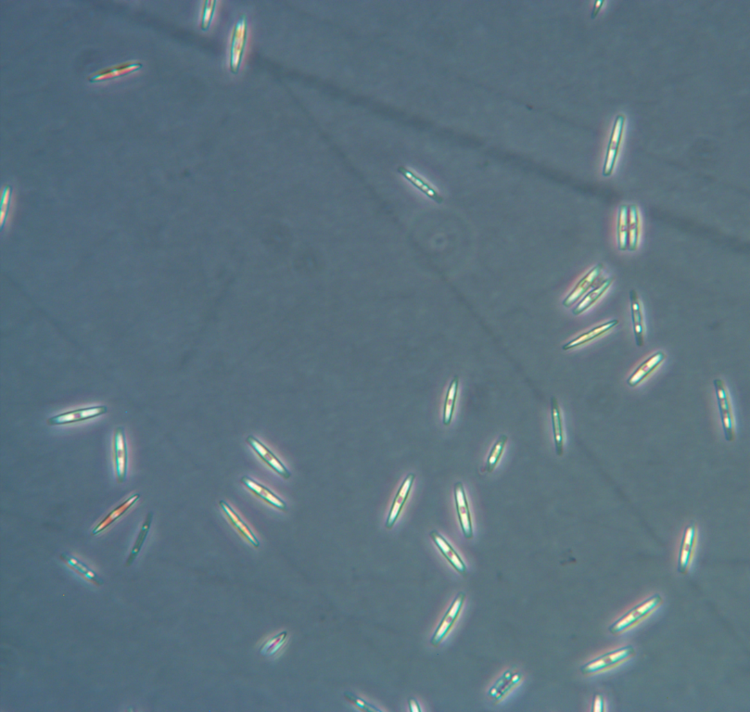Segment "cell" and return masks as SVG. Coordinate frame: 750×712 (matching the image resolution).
<instances>
[{"label":"cell","mask_w":750,"mask_h":712,"mask_svg":"<svg viewBox=\"0 0 750 712\" xmlns=\"http://www.w3.org/2000/svg\"><path fill=\"white\" fill-rule=\"evenodd\" d=\"M663 603L662 596L658 594L648 597L615 621L609 627V632L614 635L625 632L650 616Z\"/></svg>","instance_id":"obj_1"},{"label":"cell","mask_w":750,"mask_h":712,"mask_svg":"<svg viewBox=\"0 0 750 712\" xmlns=\"http://www.w3.org/2000/svg\"><path fill=\"white\" fill-rule=\"evenodd\" d=\"M636 655L634 648L627 645L609 651L589 661L580 668L583 675H593L626 662Z\"/></svg>","instance_id":"obj_2"},{"label":"cell","mask_w":750,"mask_h":712,"mask_svg":"<svg viewBox=\"0 0 750 712\" xmlns=\"http://www.w3.org/2000/svg\"><path fill=\"white\" fill-rule=\"evenodd\" d=\"M714 386L724 438L733 442L736 438L735 420L729 389L722 379L715 380Z\"/></svg>","instance_id":"obj_3"},{"label":"cell","mask_w":750,"mask_h":712,"mask_svg":"<svg viewBox=\"0 0 750 712\" xmlns=\"http://www.w3.org/2000/svg\"><path fill=\"white\" fill-rule=\"evenodd\" d=\"M248 33L247 17L241 15L234 25L230 47V69L236 74L242 63Z\"/></svg>","instance_id":"obj_4"},{"label":"cell","mask_w":750,"mask_h":712,"mask_svg":"<svg viewBox=\"0 0 750 712\" xmlns=\"http://www.w3.org/2000/svg\"><path fill=\"white\" fill-rule=\"evenodd\" d=\"M112 448L116 481L118 484H123L126 479L129 468L128 444L123 427H118L114 431Z\"/></svg>","instance_id":"obj_5"},{"label":"cell","mask_w":750,"mask_h":712,"mask_svg":"<svg viewBox=\"0 0 750 712\" xmlns=\"http://www.w3.org/2000/svg\"><path fill=\"white\" fill-rule=\"evenodd\" d=\"M466 600L465 593L461 591L456 596L454 600L442 618L440 624L431 639L430 643L434 647H438L453 628L458 619Z\"/></svg>","instance_id":"obj_6"},{"label":"cell","mask_w":750,"mask_h":712,"mask_svg":"<svg viewBox=\"0 0 750 712\" xmlns=\"http://www.w3.org/2000/svg\"><path fill=\"white\" fill-rule=\"evenodd\" d=\"M108 412L106 405H96L75 409L50 417L46 423L48 426H62L91 420Z\"/></svg>","instance_id":"obj_7"},{"label":"cell","mask_w":750,"mask_h":712,"mask_svg":"<svg viewBox=\"0 0 750 712\" xmlns=\"http://www.w3.org/2000/svg\"><path fill=\"white\" fill-rule=\"evenodd\" d=\"M625 122L626 118L624 114H618L614 121L611 135H610L609 137L603 167L602 173L605 177H609L614 171L623 135H624Z\"/></svg>","instance_id":"obj_8"},{"label":"cell","mask_w":750,"mask_h":712,"mask_svg":"<svg viewBox=\"0 0 750 712\" xmlns=\"http://www.w3.org/2000/svg\"><path fill=\"white\" fill-rule=\"evenodd\" d=\"M698 540V529L694 524L684 529L678 558V571L682 575L688 573L695 556Z\"/></svg>","instance_id":"obj_9"},{"label":"cell","mask_w":750,"mask_h":712,"mask_svg":"<svg viewBox=\"0 0 750 712\" xmlns=\"http://www.w3.org/2000/svg\"><path fill=\"white\" fill-rule=\"evenodd\" d=\"M454 500L457 516L463 533L467 540L474 538V527L472 513H470L467 494L462 482H456L454 486Z\"/></svg>","instance_id":"obj_10"},{"label":"cell","mask_w":750,"mask_h":712,"mask_svg":"<svg viewBox=\"0 0 750 712\" xmlns=\"http://www.w3.org/2000/svg\"><path fill=\"white\" fill-rule=\"evenodd\" d=\"M247 443L253 452L258 454L260 459L274 470L276 474L285 479H289L291 477L292 474L289 470L283 461L258 438L250 435L247 438Z\"/></svg>","instance_id":"obj_11"},{"label":"cell","mask_w":750,"mask_h":712,"mask_svg":"<svg viewBox=\"0 0 750 712\" xmlns=\"http://www.w3.org/2000/svg\"><path fill=\"white\" fill-rule=\"evenodd\" d=\"M603 269V264H597L584 275L564 300V306L569 308L586 295L592 289L596 281H598Z\"/></svg>","instance_id":"obj_12"},{"label":"cell","mask_w":750,"mask_h":712,"mask_svg":"<svg viewBox=\"0 0 750 712\" xmlns=\"http://www.w3.org/2000/svg\"><path fill=\"white\" fill-rule=\"evenodd\" d=\"M240 482L258 499L278 510L283 512L287 510L286 502L268 487L265 486L249 476H244L240 479Z\"/></svg>","instance_id":"obj_13"},{"label":"cell","mask_w":750,"mask_h":712,"mask_svg":"<svg viewBox=\"0 0 750 712\" xmlns=\"http://www.w3.org/2000/svg\"><path fill=\"white\" fill-rule=\"evenodd\" d=\"M143 67L139 61H128L120 64L100 69L89 75L87 80L91 82H101L121 78L137 71Z\"/></svg>","instance_id":"obj_14"},{"label":"cell","mask_w":750,"mask_h":712,"mask_svg":"<svg viewBox=\"0 0 750 712\" xmlns=\"http://www.w3.org/2000/svg\"><path fill=\"white\" fill-rule=\"evenodd\" d=\"M429 536L448 562L463 576L467 574V567L461 555L456 552L449 541L437 531H432Z\"/></svg>","instance_id":"obj_15"},{"label":"cell","mask_w":750,"mask_h":712,"mask_svg":"<svg viewBox=\"0 0 750 712\" xmlns=\"http://www.w3.org/2000/svg\"><path fill=\"white\" fill-rule=\"evenodd\" d=\"M630 307L633 332L638 347L645 345V322L642 303L638 292L632 290L630 292Z\"/></svg>","instance_id":"obj_16"},{"label":"cell","mask_w":750,"mask_h":712,"mask_svg":"<svg viewBox=\"0 0 750 712\" xmlns=\"http://www.w3.org/2000/svg\"><path fill=\"white\" fill-rule=\"evenodd\" d=\"M222 512L224 513L231 525L238 531L254 549H258L260 542L256 534L251 530L249 526L241 517L234 508L226 501L221 500L219 503Z\"/></svg>","instance_id":"obj_17"},{"label":"cell","mask_w":750,"mask_h":712,"mask_svg":"<svg viewBox=\"0 0 750 712\" xmlns=\"http://www.w3.org/2000/svg\"><path fill=\"white\" fill-rule=\"evenodd\" d=\"M415 479L416 475L411 473L407 476L403 481L402 484L396 495V497L393 501L387 517L386 526L388 529L393 528V526L395 525L400 513L403 510L404 506L409 499Z\"/></svg>","instance_id":"obj_18"},{"label":"cell","mask_w":750,"mask_h":712,"mask_svg":"<svg viewBox=\"0 0 750 712\" xmlns=\"http://www.w3.org/2000/svg\"><path fill=\"white\" fill-rule=\"evenodd\" d=\"M666 359L663 351H658L643 362L628 378L627 383L630 387H636L650 376Z\"/></svg>","instance_id":"obj_19"},{"label":"cell","mask_w":750,"mask_h":712,"mask_svg":"<svg viewBox=\"0 0 750 712\" xmlns=\"http://www.w3.org/2000/svg\"><path fill=\"white\" fill-rule=\"evenodd\" d=\"M141 497V495L139 493L133 494L118 506L114 508L111 512L95 526L91 531V536H98V534L109 528L114 523H116L118 519L128 513Z\"/></svg>","instance_id":"obj_20"},{"label":"cell","mask_w":750,"mask_h":712,"mask_svg":"<svg viewBox=\"0 0 750 712\" xmlns=\"http://www.w3.org/2000/svg\"><path fill=\"white\" fill-rule=\"evenodd\" d=\"M619 321L615 319L595 326L594 328L588 330V332H584L567 342L566 344L563 346V350L565 351H568L572 349L579 348L583 345H586L587 344V343L605 335L606 333L609 332V330H611L615 327H616Z\"/></svg>","instance_id":"obj_21"},{"label":"cell","mask_w":750,"mask_h":712,"mask_svg":"<svg viewBox=\"0 0 750 712\" xmlns=\"http://www.w3.org/2000/svg\"><path fill=\"white\" fill-rule=\"evenodd\" d=\"M614 281V277L605 278V281L598 285H596L593 289L590 290L587 294L580 300L575 308L572 310V314L578 316L589 310L602 298L609 287L612 285Z\"/></svg>","instance_id":"obj_22"},{"label":"cell","mask_w":750,"mask_h":712,"mask_svg":"<svg viewBox=\"0 0 750 712\" xmlns=\"http://www.w3.org/2000/svg\"><path fill=\"white\" fill-rule=\"evenodd\" d=\"M60 558L70 569H73L84 580L95 584L97 587L103 585V579L81 559L68 553H62Z\"/></svg>","instance_id":"obj_23"},{"label":"cell","mask_w":750,"mask_h":712,"mask_svg":"<svg viewBox=\"0 0 750 712\" xmlns=\"http://www.w3.org/2000/svg\"><path fill=\"white\" fill-rule=\"evenodd\" d=\"M551 418L555 451L559 456L564 452V434L560 405L555 398H551Z\"/></svg>","instance_id":"obj_24"},{"label":"cell","mask_w":750,"mask_h":712,"mask_svg":"<svg viewBox=\"0 0 750 712\" xmlns=\"http://www.w3.org/2000/svg\"><path fill=\"white\" fill-rule=\"evenodd\" d=\"M628 250L634 251L639 247L641 235V217L637 205L628 206Z\"/></svg>","instance_id":"obj_25"},{"label":"cell","mask_w":750,"mask_h":712,"mask_svg":"<svg viewBox=\"0 0 750 712\" xmlns=\"http://www.w3.org/2000/svg\"><path fill=\"white\" fill-rule=\"evenodd\" d=\"M460 385L459 376L455 375L449 386L443 405V423L449 426L454 417Z\"/></svg>","instance_id":"obj_26"},{"label":"cell","mask_w":750,"mask_h":712,"mask_svg":"<svg viewBox=\"0 0 750 712\" xmlns=\"http://www.w3.org/2000/svg\"><path fill=\"white\" fill-rule=\"evenodd\" d=\"M398 172L406 178L410 183L414 185L418 189L420 190L426 196L436 202L440 203L443 201V197L437 192V190L430 186L425 181L422 179L420 177H418L413 172L404 168H400Z\"/></svg>","instance_id":"obj_27"},{"label":"cell","mask_w":750,"mask_h":712,"mask_svg":"<svg viewBox=\"0 0 750 712\" xmlns=\"http://www.w3.org/2000/svg\"><path fill=\"white\" fill-rule=\"evenodd\" d=\"M522 679V677L519 673H513L510 672H506L504 675L501 678L497 684H494L491 689L490 695L495 699V700H501L503 697H505L506 694L510 692L512 689L515 688L516 685Z\"/></svg>","instance_id":"obj_28"},{"label":"cell","mask_w":750,"mask_h":712,"mask_svg":"<svg viewBox=\"0 0 750 712\" xmlns=\"http://www.w3.org/2000/svg\"><path fill=\"white\" fill-rule=\"evenodd\" d=\"M628 205L619 207L617 220V243L620 251L628 250Z\"/></svg>","instance_id":"obj_29"},{"label":"cell","mask_w":750,"mask_h":712,"mask_svg":"<svg viewBox=\"0 0 750 712\" xmlns=\"http://www.w3.org/2000/svg\"><path fill=\"white\" fill-rule=\"evenodd\" d=\"M152 518H154V513H152V512H149L145 517L144 523L141 528V531H139L130 555L128 559H127L125 564L127 567H130L132 565V564L135 562L139 553H141L143 544L148 537L152 522Z\"/></svg>","instance_id":"obj_30"},{"label":"cell","mask_w":750,"mask_h":712,"mask_svg":"<svg viewBox=\"0 0 750 712\" xmlns=\"http://www.w3.org/2000/svg\"><path fill=\"white\" fill-rule=\"evenodd\" d=\"M287 641V632H281L265 642L260 648V653L267 657H272L280 652Z\"/></svg>","instance_id":"obj_31"},{"label":"cell","mask_w":750,"mask_h":712,"mask_svg":"<svg viewBox=\"0 0 750 712\" xmlns=\"http://www.w3.org/2000/svg\"><path fill=\"white\" fill-rule=\"evenodd\" d=\"M508 439V438L506 436L502 435L494 444L486 463V470L488 473L493 472L494 470L500 462Z\"/></svg>","instance_id":"obj_32"},{"label":"cell","mask_w":750,"mask_h":712,"mask_svg":"<svg viewBox=\"0 0 750 712\" xmlns=\"http://www.w3.org/2000/svg\"><path fill=\"white\" fill-rule=\"evenodd\" d=\"M216 8V0H206L203 3L200 27L202 30L208 31L213 19Z\"/></svg>","instance_id":"obj_33"},{"label":"cell","mask_w":750,"mask_h":712,"mask_svg":"<svg viewBox=\"0 0 750 712\" xmlns=\"http://www.w3.org/2000/svg\"><path fill=\"white\" fill-rule=\"evenodd\" d=\"M346 698L350 703L353 704L355 706L359 708L363 711L366 712H380L382 711L378 709L376 706L372 705L370 703L366 702L364 699L355 695L351 693L347 692L346 694Z\"/></svg>","instance_id":"obj_34"},{"label":"cell","mask_w":750,"mask_h":712,"mask_svg":"<svg viewBox=\"0 0 750 712\" xmlns=\"http://www.w3.org/2000/svg\"><path fill=\"white\" fill-rule=\"evenodd\" d=\"M12 202L11 190L10 188L4 187L2 190V204H1V213H0V222L1 226H3L6 223L8 211L10 208V203Z\"/></svg>","instance_id":"obj_35"},{"label":"cell","mask_w":750,"mask_h":712,"mask_svg":"<svg viewBox=\"0 0 750 712\" xmlns=\"http://www.w3.org/2000/svg\"><path fill=\"white\" fill-rule=\"evenodd\" d=\"M605 711V702L604 697L600 694L594 695L592 703V711L602 712Z\"/></svg>","instance_id":"obj_36"},{"label":"cell","mask_w":750,"mask_h":712,"mask_svg":"<svg viewBox=\"0 0 750 712\" xmlns=\"http://www.w3.org/2000/svg\"><path fill=\"white\" fill-rule=\"evenodd\" d=\"M409 705L411 712H421L422 711L416 699L413 697L409 698Z\"/></svg>","instance_id":"obj_37"},{"label":"cell","mask_w":750,"mask_h":712,"mask_svg":"<svg viewBox=\"0 0 750 712\" xmlns=\"http://www.w3.org/2000/svg\"><path fill=\"white\" fill-rule=\"evenodd\" d=\"M604 3L605 1H603V0H600V1H596L591 17L593 19L596 18V16L598 15L599 12L602 8Z\"/></svg>","instance_id":"obj_38"}]
</instances>
